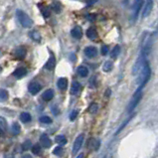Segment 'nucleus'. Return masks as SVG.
<instances>
[{
  "label": "nucleus",
  "mask_w": 158,
  "mask_h": 158,
  "mask_svg": "<svg viewBox=\"0 0 158 158\" xmlns=\"http://www.w3.org/2000/svg\"><path fill=\"white\" fill-rule=\"evenodd\" d=\"M137 74H138L137 83L139 85V88L142 89L143 86L146 85V83L149 80V79H150V75H151V70H150V67H149V64L147 63V61H145V63L143 64L141 69H140Z\"/></svg>",
  "instance_id": "f257e3e1"
},
{
  "label": "nucleus",
  "mask_w": 158,
  "mask_h": 158,
  "mask_svg": "<svg viewBox=\"0 0 158 158\" xmlns=\"http://www.w3.org/2000/svg\"><path fill=\"white\" fill-rule=\"evenodd\" d=\"M16 15L18 18V21L20 22V24L25 28H30L33 25V21L30 18L28 15H27L25 12L22 10H17L16 11Z\"/></svg>",
  "instance_id": "f03ea898"
},
{
  "label": "nucleus",
  "mask_w": 158,
  "mask_h": 158,
  "mask_svg": "<svg viewBox=\"0 0 158 158\" xmlns=\"http://www.w3.org/2000/svg\"><path fill=\"white\" fill-rule=\"evenodd\" d=\"M142 89L138 88V89L135 92V94H134L132 100H131L129 106H128V112H131L133 111L134 109L137 106V104H138V103L140 101V100H141V97H142Z\"/></svg>",
  "instance_id": "7ed1b4c3"
},
{
  "label": "nucleus",
  "mask_w": 158,
  "mask_h": 158,
  "mask_svg": "<svg viewBox=\"0 0 158 158\" xmlns=\"http://www.w3.org/2000/svg\"><path fill=\"white\" fill-rule=\"evenodd\" d=\"M143 0H135L134 4L132 5V20L135 21L137 19L140 12V9L142 8L143 6Z\"/></svg>",
  "instance_id": "20e7f679"
},
{
  "label": "nucleus",
  "mask_w": 158,
  "mask_h": 158,
  "mask_svg": "<svg viewBox=\"0 0 158 158\" xmlns=\"http://www.w3.org/2000/svg\"><path fill=\"white\" fill-rule=\"evenodd\" d=\"M83 143V134H80V135L76 138V140H75V142H74L73 154H77L78 152H79L80 149L82 148Z\"/></svg>",
  "instance_id": "39448f33"
},
{
  "label": "nucleus",
  "mask_w": 158,
  "mask_h": 158,
  "mask_svg": "<svg viewBox=\"0 0 158 158\" xmlns=\"http://www.w3.org/2000/svg\"><path fill=\"white\" fill-rule=\"evenodd\" d=\"M83 53H85V55L88 57V58H95V56L97 55V50L95 47H92V46H89L86 47L85 51H83Z\"/></svg>",
  "instance_id": "423d86ee"
},
{
  "label": "nucleus",
  "mask_w": 158,
  "mask_h": 158,
  "mask_svg": "<svg viewBox=\"0 0 158 158\" xmlns=\"http://www.w3.org/2000/svg\"><path fill=\"white\" fill-rule=\"evenodd\" d=\"M42 86L40 83H31L28 86V91L31 95H37L39 92L41 91Z\"/></svg>",
  "instance_id": "0eeeda50"
},
{
  "label": "nucleus",
  "mask_w": 158,
  "mask_h": 158,
  "mask_svg": "<svg viewBox=\"0 0 158 158\" xmlns=\"http://www.w3.org/2000/svg\"><path fill=\"white\" fill-rule=\"evenodd\" d=\"M40 143L42 144V146L45 148H49L50 146L52 145V141H51V139L49 138V136L45 133H43L40 136Z\"/></svg>",
  "instance_id": "6e6552de"
},
{
  "label": "nucleus",
  "mask_w": 158,
  "mask_h": 158,
  "mask_svg": "<svg viewBox=\"0 0 158 158\" xmlns=\"http://www.w3.org/2000/svg\"><path fill=\"white\" fill-rule=\"evenodd\" d=\"M71 34L74 38H76V39H80L83 37V31H82V29H80V27H79V26L74 27L71 31Z\"/></svg>",
  "instance_id": "1a4fd4ad"
},
{
  "label": "nucleus",
  "mask_w": 158,
  "mask_h": 158,
  "mask_svg": "<svg viewBox=\"0 0 158 158\" xmlns=\"http://www.w3.org/2000/svg\"><path fill=\"white\" fill-rule=\"evenodd\" d=\"M86 37H88L89 40H95V39L97 38V32L95 28L94 27H91V28H89L86 30Z\"/></svg>",
  "instance_id": "9d476101"
},
{
  "label": "nucleus",
  "mask_w": 158,
  "mask_h": 158,
  "mask_svg": "<svg viewBox=\"0 0 158 158\" xmlns=\"http://www.w3.org/2000/svg\"><path fill=\"white\" fill-rule=\"evenodd\" d=\"M100 140L95 139V138H91L89 140V143H88V147L89 148L94 149V150H97L98 147H100Z\"/></svg>",
  "instance_id": "9b49d317"
},
{
  "label": "nucleus",
  "mask_w": 158,
  "mask_h": 158,
  "mask_svg": "<svg viewBox=\"0 0 158 158\" xmlns=\"http://www.w3.org/2000/svg\"><path fill=\"white\" fill-rule=\"evenodd\" d=\"M15 56H16L17 59L23 60L26 57V49L24 47H19L15 51Z\"/></svg>",
  "instance_id": "f8f14e48"
},
{
  "label": "nucleus",
  "mask_w": 158,
  "mask_h": 158,
  "mask_svg": "<svg viewBox=\"0 0 158 158\" xmlns=\"http://www.w3.org/2000/svg\"><path fill=\"white\" fill-rule=\"evenodd\" d=\"M55 66H56V59H55V57L52 55L49 58V60H48L46 65H45V69H47V70H49V71H52L53 69L55 68Z\"/></svg>",
  "instance_id": "ddd939ff"
},
{
  "label": "nucleus",
  "mask_w": 158,
  "mask_h": 158,
  "mask_svg": "<svg viewBox=\"0 0 158 158\" xmlns=\"http://www.w3.org/2000/svg\"><path fill=\"white\" fill-rule=\"evenodd\" d=\"M57 86L61 91H65L68 86V80L66 78H60L58 82H57Z\"/></svg>",
  "instance_id": "4468645a"
},
{
  "label": "nucleus",
  "mask_w": 158,
  "mask_h": 158,
  "mask_svg": "<svg viewBox=\"0 0 158 158\" xmlns=\"http://www.w3.org/2000/svg\"><path fill=\"white\" fill-rule=\"evenodd\" d=\"M53 97H54V91L51 89L45 91L43 92V95H42V98H43L45 101H50Z\"/></svg>",
  "instance_id": "2eb2a0df"
},
{
  "label": "nucleus",
  "mask_w": 158,
  "mask_h": 158,
  "mask_svg": "<svg viewBox=\"0 0 158 158\" xmlns=\"http://www.w3.org/2000/svg\"><path fill=\"white\" fill-rule=\"evenodd\" d=\"M152 4H153V3H152V0H147V2H146V4H145V7H144V10H143L142 17H146L150 14V12L152 10Z\"/></svg>",
  "instance_id": "dca6fc26"
},
{
  "label": "nucleus",
  "mask_w": 158,
  "mask_h": 158,
  "mask_svg": "<svg viewBox=\"0 0 158 158\" xmlns=\"http://www.w3.org/2000/svg\"><path fill=\"white\" fill-rule=\"evenodd\" d=\"M26 73H27V71L25 68H17L16 70L13 72V76L15 78L20 79V78H23L24 76H25Z\"/></svg>",
  "instance_id": "f3484780"
},
{
  "label": "nucleus",
  "mask_w": 158,
  "mask_h": 158,
  "mask_svg": "<svg viewBox=\"0 0 158 158\" xmlns=\"http://www.w3.org/2000/svg\"><path fill=\"white\" fill-rule=\"evenodd\" d=\"M78 75H79L80 77L82 78H86L88 77L89 75V69L86 67V66H80L79 68H78Z\"/></svg>",
  "instance_id": "a211bd4d"
},
{
  "label": "nucleus",
  "mask_w": 158,
  "mask_h": 158,
  "mask_svg": "<svg viewBox=\"0 0 158 158\" xmlns=\"http://www.w3.org/2000/svg\"><path fill=\"white\" fill-rule=\"evenodd\" d=\"M80 83L79 82H73L72 83V88H71V94L72 95H78L80 91Z\"/></svg>",
  "instance_id": "6ab92c4d"
},
{
  "label": "nucleus",
  "mask_w": 158,
  "mask_h": 158,
  "mask_svg": "<svg viewBox=\"0 0 158 158\" xmlns=\"http://www.w3.org/2000/svg\"><path fill=\"white\" fill-rule=\"evenodd\" d=\"M29 37L32 39V40H34L35 42H40L41 41V35L40 33L38 31H36V30H33L29 33Z\"/></svg>",
  "instance_id": "aec40b11"
},
{
  "label": "nucleus",
  "mask_w": 158,
  "mask_h": 158,
  "mask_svg": "<svg viewBox=\"0 0 158 158\" xmlns=\"http://www.w3.org/2000/svg\"><path fill=\"white\" fill-rule=\"evenodd\" d=\"M119 53H120V47H119V45H116V46L112 49L111 53H110V57H111L112 59L117 58Z\"/></svg>",
  "instance_id": "412c9836"
},
{
  "label": "nucleus",
  "mask_w": 158,
  "mask_h": 158,
  "mask_svg": "<svg viewBox=\"0 0 158 158\" xmlns=\"http://www.w3.org/2000/svg\"><path fill=\"white\" fill-rule=\"evenodd\" d=\"M20 119L22 122H29L31 121V115H30V113L28 112H22L20 114Z\"/></svg>",
  "instance_id": "4be33fe9"
},
{
  "label": "nucleus",
  "mask_w": 158,
  "mask_h": 158,
  "mask_svg": "<svg viewBox=\"0 0 158 158\" xmlns=\"http://www.w3.org/2000/svg\"><path fill=\"white\" fill-rule=\"evenodd\" d=\"M20 130H21V127H20L19 123H18V122H14V123L12 124V126H11L12 133H13L14 135H17L18 133H20Z\"/></svg>",
  "instance_id": "5701e85b"
},
{
  "label": "nucleus",
  "mask_w": 158,
  "mask_h": 158,
  "mask_svg": "<svg viewBox=\"0 0 158 158\" xmlns=\"http://www.w3.org/2000/svg\"><path fill=\"white\" fill-rule=\"evenodd\" d=\"M56 142L58 143L59 145H65L66 143H67V138L64 136V135H58V136H56Z\"/></svg>",
  "instance_id": "b1692460"
},
{
  "label": "nucleus",
  "mask_w": 158,
  "mask_h": 158,
  "mask_svg": "<svg viewBox=\"0 0 158 158\" xmlns=\"http://www.w3.org/2000/svg\"><path fill=\"white\" fill-rule=\"evenodd\" d=\"M103 69L104 72H110L113 69V63L111 61H106L104 63Z\"/></svg>",
  "instance_id": "393cba45"
},
{
  "label": "nucleus",
  "mask_w": 158,
  "mask_h": 158,
  "mask_svg": "<svg viewBox=\"0 0 158 158\" xmlns=\"http://www.w3.org/2000/svg\"><path fill=\"white\" fill-rule=\"evenodd\" d=\"M8 98V92L6 89H0V100L4 101Z\"/></svg>",
  "instance_id": "a878e982"
},
{
  "label": "nucleus",
  "mask_w": 158,
  "mask_h": 158,
  "mask_svg": "<svg viewBox=\"0 0 158 158\" xmlns=\"http://www.w3.org/2000/svg\"><path fill=\"white\" fill-rule=\"evenodd\" d=\"M32 152L34 155H39L41 152V146L40 144H34L32 146Z\"/></svg>",
  "instance_id": "bb28decb"
},
{
  "label": "nucleus",
  "mask_w": 158,
  "mask_h": 158,
  "mask_svg": "<svg viewBox=\"0 0 158 158\" xmlns=\"http://www.w3.org/2000/svg\"><path fill=\"white\" fill-rule=\"evenodd\" d=\"M98 110V106H97V103H92L91 106H89V111L91 112V113H95Z\"/></svg>",
  "instance_id": "cd10ccee"
},
{
  "label": "nucleus",
  "mask_w": 158,
  "mask_h": 158,
  "mask_svg": "<svg viewBox=\"0 0 158 158\" xmlns=\"http://www.w3.org/2000/svg\"><path fill=\"white\" fill-rule=\"evenodd\" d=\"M40 121L42 122V123H51L52 122V119H51V117H49V116L47 115H44V116H41L40 117Z\"/></svg>",
  "instance_id": "c85d7f7f"
},
{
  "label": "nucleus",
  "mask_w": 158,
  "mask_h": 158,
  "mask_svg": "<svg viewBox=\"0 0 158 158\" xmlns=\"http://www.w3.org/2000/svg\"><path fill=\"white\" fill-rule=\"evenodd\" d=\"M53 153L55 154V155H58V156H61V155L63 154V148H62V146L61 145L57 146V147L54 149Z\"/></svg>",
  "instance_id": "c756f323"
},
{
  "label": "nucleus",
  "mask_w": 158,
  "mask_h": 158,
  "mask_svg": "<svg viewBox=\"0 0 158 158\" xmlns=\"http://www.w3.org/2000/svg\"><path fill=\"white\" fill-rule=\"evenodd\" d=\"M52 9L55 12H57V13H59L60 11H61V4L58 2H55V3H53V5H52Z\"/></svg>",
  "instance_id": "7c9ffc66"
},
{
  "label": "nucleus",
  "mask_w": 158,
  "mask_h": 158,
  "mask_svg": "<svg viewBox=\"0 0 158 158\" xmlns=\"http://www.w3.org/2000/svg\"><path fill=\"white\" fill-rule=\"evenodd\" d=\"M30 147H31V141H30V140H26V141L23 143L22 149H23L24 151H25V150H28Z\"/></svg>",
  "instance_id": "2f4dec72"
},
{
  "label": "nucleus",
  "mask_w": 158,
  "mask_h": 158,
  "mask_svg": "<svg viewBox=\"0 0 158 158\" xmlns=\"http://www.w3.org/2000/svg\"><path fill=\"white\" fill-rule=\"evenodd\" d=\"M100 52H101V54H103V56H106L107 54H109V46L103 45V46L101 47V49H100Z\"/></svg>",
  "instance_id": "473e14b6"
},
{
  "label": "nucleus",
  "mask_w": 158,
  "mask_h": 158,
  "mask_svg": "<svg viewBox=\"0 0 158 158\" xmlns=\"http://www.w3.org/2000/svg\"><path fill=\"white\" fill-rule=\"evenodd\" d=\"M0 127H3V129H6L7 128V122L3 117L0 116Z\"/></svg>",
  "instance_id": "72a5a7b5"
},
{
  "label": "nucleus",
  "mask_w": 158,
  "mask_h": 158,
  "mask_svg": "<svg viewBox=\"0 0 158 158\" xmlns=\"http://www.w3.org/2000/svg\"><path fill=\"white\" fill-rule=\"evenodd\" d=\"M78 110H73V111L71 112V114H70V119L71 120H75V119L77 118V116H78Z\"/></svg>",
  "instance_id": "f704fd0d"
},
{
  "label": "nucleus",
  "mask_w": 158,
  "mask_h": 158,
  "mask_svg": "<svg viewBox=\"0 0 158 158\" xmlns=\"http://www.w3.org/2000/svg\"><path fill=\"white\" fill-rule=\"evenodd\" d=\"M43 15L45 17H48L50 15V10L48 8H44L43 9Z\"/></svg>",
  "instance_id": "c9c22d12"
},
{
  "label": "nucleus",
  "mask_w": 158,
  "mask_h": 158,
  "mask_svg": "<svg viewBox=\"0 0 158 158\" xmlns=\"http://www.w3.org/2000/svg\"><path fill=\"white\" fill-rule=\"evenodd\" d=\"M88 18H89V21H94L95 19V15H89Z\"/></svg>",
  "instance_id": "e433bc0d"
},
{
  "label": "nucleus",
  "mask_w": 158,
  "mask_h": 158,
  "mask_svg": "<svg viewBox=\"0 0 158 158\" xmlns=\"http://www.w3.org/2000/svg\"><path fill=\"white\" fill-rule=\"evenodd\" d=\"M110 92H111V91H110L109 89H107L106 91V97H109V95H110Z\"/></svg>",
  "instance_id": "4c0bfd02"
},
{
  "label": "nucleus",
  "mask_w": 158,
  "mask_h": 158,
  "mask_svg": "<svg viewBox=\"0 0 158 158\" xmlns=\"http://www.w3.org/2000/svg\"><path fill=\"white\" fill-rule=\"evenodd\" d=\"M22 158H32V157H31V155L26 154V155H23V157H22Z\"/></svg>",
  "instance_id": "58836bf2"
},
{
  "label": "nucleus",
  "mask_w": 158,
  "mask_h": 158,
  "mask_svg": "<svg viewBox=\"0 0 158 158\" xmlns=\"http://www.w3.org/2000/svg\"><path fill=\"white\" fill-rule=\"evenodd\" d=\"M77 158H83V154H80Z\"/></svg>",
  "instance_id": "ea45409f"
},
{
  "label": "nucleus",
  "mask_w": 158,
  "mask_h": 158,
  "mask_svg": "<svg viewBox=\"0 0 158 158\" xmlns=\"http://www.w3.org/2000/svg\"><path fill=\"white\" fill-rule=\"evenodd\" d=\"M2 134H3V130H2V128H1V127H0V136H1V135H2Z\"/></svg>",
  "instance_id": "a19ab883"
},
{
  "label": "nucleus",
  "mask_w": 158,
  "mask_h": 158,
  "mask_svg": "<svg viewBox=\"0 0 158 158\" xmlns=\"http://www.w3.org/2000/svg\"><path fill=\"white\" fill-rule=\"evenodd\" d=\"M0 71H1V67H0Z\"/></svg>",
  "instance_id": "79ce46f5"
}]
</instances>
